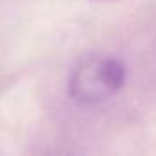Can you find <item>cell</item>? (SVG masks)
<instances>
[{
  "label": "cell",
  "instance_id": "6da1fadb",
  "mask_svg": "<svg viewBox=\"0 0 156 156\" xmlns=\"http://www.w3.org/2000/svg\"><path fill=\"white\" fill-rule=\"evenodd\" d=\"M127 81L123 61L112 55H90L75 64L68 77V94L73 103L94 107L114 98Z\"/></svg>",
  "mask_w": 156,
  "mask_h": 156
},
{
  "label": "cell",
  "instance_id": "7a4b0ae2",
  "mask_svg": "<svg viewBox=\"0 0 156 156\" xmlns=\"http://www.w3.org/2000/svg\"><path fill=\"white\" fill-rule=\"evenodd\" d=\"M88 2H118V0H88Z\"/></svg>",
  "mask_w": 156,
  "mask_h": 156
}]
</instances>
